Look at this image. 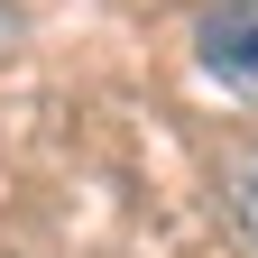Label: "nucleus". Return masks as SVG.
<instances>
[{"label": "nucleus", "instance_id": "obj_1", "mask_svg": "<svg viewBox=\"0 0 258 258\" xmlns=\"http://www.w3.org/2000/svg\"><path fill=\"white\" fill-rule=\"evenodd\" d=\"M194 64L231 102H258V0H221V10L194 19Z\"/></svg>", "mask_w": 258, "mask_h": 258}, {"label": "nucleus", "instance_id": "obj_2", "mask_svg": "<svg viewBox=\"0 0 258 258\" xmlns=\"http://www.w3.org/2000/svg\"><path fill=\"white\" fill-rule=\"evenodd\" d=\"M231 221H240V240L258 249V148L240 157V175H231Z\"/></svg>", "mask_w": 258, "mask_h": 258}]
</instances>
